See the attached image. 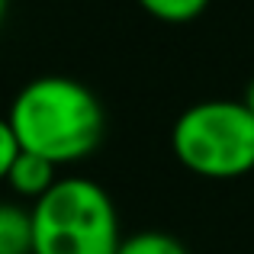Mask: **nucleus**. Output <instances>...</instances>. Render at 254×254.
<instances>
[{"instance_id":"obj_8","label":"nucleus","mask_w":254,"mask_h":254,"mask_svg":"<svg viewBox=\"0 0 254 254\" xmlns=\"http://www.w3.org/2000/svg\"><path fill=\"white\" fill-rule=\"evenodd\" d=\"M19 138H16V132H13V126H10V119H0V180H6V174H10L13 168V161L19 158Z\"/></svg>"},{"instance_id":"obj_7","label":"nucleus","mask_w":254,"mask_h":254,"mask_svg":"<svg viewBox=\"0 0 254 254\" xmlns=\"http://www.w3.org/2000/svg\"><path fill=\"white\" fill-rule=\"evenodd\" d=\"M138 6L161 23H190L209 6V0H138Z\"/></svg>"},{"instance_id":"obj_4","label":"nucleus","mask_w":254,"mask_h":254,"mask_svg":"<svg viewBox=\"0 0 254 254\" xmlns=\"http://www.w3.org/2000/svg\"><path fill=\"white\" fill-rule=\"evenodd\" d=\"M6 184L16 196H26L36 203L58 184V164H52L42 155H32V151H19V158L6 174Z\"/></svg>"},{"instance_id":"obj_2","label":"nucleus","mask_w":254,"mask_h":254,"mask_svg":"<svg viewBox=\"0 0 254 254\" xmlns=\"http://www.w3.org/2000/svg\"><path fill=\"white\" fill-rule=\"evenodd\" d=\"M119 245L116 206L90 177H58L32 203V254H116Z\"/></svg>"},{"instance_id":"obj_10","label":"nucleus","mask_w":254,"mask_h":254,"mask_svg":"<svg viewBox=\"0 0 254 254\" xmlns=\"http://www.w3.org/2000/svg\"><path fill=\"white\" fill-rule=\"evenodd\" d=\"M3 13H6V0H0V23H3Z\"/></svg>"},{"instance_id":"obj_1","label":"nucleus","mask_w":254,"mask_h":254,"mask_svg":"<svg viewBox=\"0 0 254 254\" xmlns=\"http://www.w3.org/2000/svg\"><path fill=\"white\" fill-rule=\"evenodd\" d=\"M6 119L19 148L49 158L58 168L93 155L106 132V113L93 90L64 74L29 81L16 93Z\"/></svg>"},{"instance_id":"obj_3","label":"nucleus","mask_w":254,"mask_h":254,"mask_svg":"<svg viewBox=\"0 0 254 254\" xmlns=\"http://www.w3.org/2000/svg\"><path fill=\"white\" fill-rule=\"evenodd\" d=\"M174 158L209 180L254 171V113L242 100H203L177 116L171 129Z\"/></svg>"},{"instance_id":"obj_5","label":"nucleus","mask_w":254,"mask_h":254,"mask_svg":"<svg viewBox=\"0 0 254 254\" xmlns=\"http://www.w3.org/2000/svg\"><path fill=\"white\" fill-rule=\"evenodd\" d=\"M0 254H32V209L0 203Z\"/></svg>"},{"instance_id":"obj_9","label":"nucleus","mask_w":254,"mask_h":254,"mask_svg":"<svg viewBox=\"0 0 254 254\" xmlns=\"http://www.w3.org/2000/svg\"><path fill=\"white\" fill-rule=\"evenodd\" d=\"M242 103H245V106H248V110L254 113V81L248 84V90H245V100H242Z\"/></svg>"},{"instance_id":"obj_6","label":"nucleus","mask_w":254,"mask_h":254,"mask_svg":"<svg viewBox=\"0 0 254 254\" xmlns=\"http://www.w3.org/2000/svg\"><path fill=\"white\" fill-rule=\"evenodd\" d=\"M116 254H190V251L168 232H135V235L123 238Z\"/></svg>"}]
</instances>
